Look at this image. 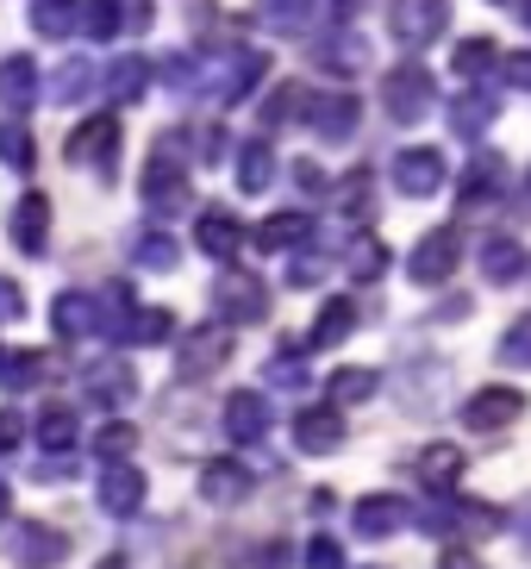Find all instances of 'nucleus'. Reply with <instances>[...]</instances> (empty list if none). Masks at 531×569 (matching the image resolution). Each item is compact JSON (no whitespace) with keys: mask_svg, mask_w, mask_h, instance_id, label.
Instances as JSON below:
<instances>
[{"mask_svg":"<svg viewBox=\"0 0 531 569\" xmlns=\"http://www.w3.org/2000/svg\"><path fill=\"white\" fill-rule=\"evenodd\" d=\"M382 107L394 126H419V119L432 113V69L425 63H400L382 76Z\"/></svg>","mask_w":531,"mask_h":569,"instance_id":"nucleus-1","label":"nucleus"},{"mask_svg":"<svg viewBox=\"0 0 531 569\" xmlns=\"http://www.w3.org/2000/svg\"><path fill=\"white\" fill-rule=\"evenodd\" d=\"M388 32L407 51H425V44H438L450 32V0H394L388 7Z\"/></svg>","mask_w":531,"mask_h":569,"instance_id":"nucleus-2","label":"nucleus"},{"mask_svg":"<svg viewBox=\"0 0 531 569\" xmlns=\"http://www.w3.org/2000/svg\"><path fill=\"white\" fill-rule=\"evenodd\" d=\"M457 263H463V232H457V226H432V232L413 244V257H407V276H413L419 288H438V282H450Z\"/></svg>","mask_w":531,"mask_h":569,"instance_id":"nucleus-3","label":"nucleus"},{"mask_svg":"<svg viewBox=\"0 0 531 569\" xmlns=\"http://www.w3.org/2000/svg\"><path fill=\"white\" fill-rule=\"evenodd\" d=\"M213 307L219 319H232V326H257V319H269V288L250 276V269H226L213 282Z\"/></svg>","mask_w":531,"mask_h":569,"instance_id":"nucleus-4","label":"nucleus"},{"mask_svg":"<svg viewBox=\"0 0 531 569\" xmlns=\"http://www.w3.org/2000/svg\"><path fill=\"white\" fill-rule=\"evenodd\" d=\"M307 126H313L325 144H350L357 138V126H363V107H357V94H344V88H332V94H307Z\"/></svg>","mask_w":531,"mask_h":569,"instance_id":"nucleus-5","label":"nucleus"},{"mask_svg":"<svg viewBox=\"0 0 531 569\" xmlns=\"http://www.w3.org/2000/svg\"><path fill=\"white\" fill-rule=\"evenodd\" d=\"M144 207L150 213H182L188 207V176H182V163H176V144L163 138V151L150 157V169H144Z\"/></svg>","mask_w":531,"mask_h":569,"instance_id":"nucleus-6","label":"nucleus"},{"mask_svg":"<svg viewBox=\"0 0 531 569\" xmlns=\"http://www.w3.org/2000/svg\"><path fill=\"white\" fill-rule=\"evenodd\" d=\"M525 413V395H519V388H475V395H469L463 401V426L469 432H507V426H513V419Z\"/></svg>","mask_w":531,"mask_h":569,"instance_id":"nucleus-7","label":"nucleus"},{"mask_svg":"<svg viewBox=\"0 0 531 569\" xmlns=\"http://www.w3.org/2000/svg\"><path fill=\"white\" fill-rule=\"evenodd\" d=\"M394 188L407 194V201H432L438 188H444V151H432V144L400 151L394 157Z\"/></svg>","mask_w":531,"mask_h":569,"instance_id":"nucleus-8","label":"nucleus"},{"mask_svg":"<svg viewBox=\"0 0 531 569\" xmlns=\"http://www.w3.org/2000/svg\"><path fill=\"white\" fill-rule=\"evenodd\" d=\"M63 151H69V163L113 169V151H119V119H113V113H100V119H88V126H76Z\"/></svg>","mask_w":531,"mask_h":569,"instance_id":"nucleus-9","label":"nucleus"},{"mask_svg":"<svg viewBox=\"0 0 531 569\" xmlns=\"http://www.w3.org/2000/svg\"><path fill=\"white\" fill-rule=\"evenodd\" d=\"M407 519H413V513H407V501H400V495H363V501L350 507L357 538H394Z\"/></svg>","mask_w":531,"mask_h":569,"instance_id":"nucleus-10","label":"nucleus"},{"mask_svg":"<svg viewBox=\"0 0 531 569\" xmlns=\"http://www.w3.org/2000/svg\"><path fill=\"white\" fill-rule=\"evenodd\" d=\"M500 188H507V163H500L494 151H482L475 163L463 169V188H457V201H463V213H482L488 201H500Z\"/></svg>","mask_w":531,"mask_h":569,"instance_id":"nucleus-11","label":"nucleus"},{"mask_svg":"<svg viewBox=\"0 0 531 569\" xmlns=\"http://www.w3.org/2000/svg\"><path fill=\"white\" fill-rule=\"evenodd\" d=\"M294 445L300 451H313V457L338 451V445H344V419H338V407H300L294 413Z\"/></svg>","mask_w":531,"mask_h":569,"instance_id":"nucleus-12","label":"nucleus"},{"mask_svg":"<svg viewBox=\"0 0 531 569\" xmlns=\"http://www.w3.org/2000/svg\"><path fill=\"white\" fill-rule=\"evenodd\" d=\"M494 119H500V94H494V88H463V94L450 101V132H457V138H482Z\"/></svg>","mask_w":531,"mask_h":569,"instance_id":"nucleus-13","label":"nucleus"},{"mask_svg":"<svg viewBox=\"0 0 531 569\" xmlns=\"http://www.w3.org/2000/svg\"><path fill=\"white\" fill-rule=\"evenodd\" d=\"M226 357H232V332H226V326H207V332L182 338V376L188 382H194V376H213Z\"/></svg>","mask_w":531,"mask_h":569,"instance_id":"nucleus-14","label":"nucleus"},{"mask_svg":"<svg viewBox=\"0 0 531 569\" xmlns=\"http://www.w3.org/2000/svg\"><path fill=\"white\" fill-rule=\"evenodd\" d=\"M419 482L432 488V495H450V488L463 482V451H457V445H444V438H438V445H425V451H419Z\"/></svg>","mask_w":531,"mask_h":569,"instance_id":"nucleus-15","label":"nucleus"},{"mask_svg":"<svg viewBox=\"0 0 531 569\" xmlns=\"http://www.w3.org/2000/svg\"><path fill=\"white\" fill-rule=\"evenodd\" d=\"M200 495H207L213 507L244 501V495H250V469L232 463V457H219V463H200Z\"/></svg>","mask_w":531,"mask_h":569,"instance_id":"nucleus-16","label":"nucleus"},{"mask_svg":"<svg viewBox=\"0 0 531 569\" xmlns=\"http://www.w3.org/2000/svg\"><path fill=\"white\" fill-rule=\"evenodd\" d=\"M263 76H269V57H263V51H232V63H226V76L213 82V94H219L226 107H238L250 88L263 82Z\"/></svg>","mask_w":531,"mask_h":569,"instance_id":"nucleus-17","label":"nucleus"},{"mask_svg":"<svg viewBox=\"0 0 531 569\" xmlns=\"http://www.w3.org/2000/svg\"><path fill=\"white\" fill-rule=\"evenodd\" d=\"M482 276H488L494 288L519 282V276H525V244H519V238H507V232L482 238Z\"/></svg>","mask_w":531,"mask_h":569,"instance_id":"nucleus-18","label":"nucleus"},{"mask_svg":"<svg viewBox=\"0 0 531 569\" xmlns=\"http://www.w3.org/2000/svg\"><path fill=\"white\" fill-rule=\"evenodd\" d=\"M226 432H232L238 445H257V438L269 432V401H263V395L238 388L232 401H226Z\"/></svg>","mask_w":531,"mask_h":569,"instance_id":"nucleus-19","label":"nucleus"},{"mask_svg":"<svg viewBox=\"0 0 531 569\" xmlns=\"http://www.w3.org/2000/svg\"><path fill=\"white\" fill-rule=\"evenodd\" d=\"M194 238H200V251H207V257H219V263H226V257H238V244H244V226H238L226 207H207V213H200V226H194Z\"/></svg>","mask_w":531,"mask_h":569,"instance_id":"nucleus-20","label":"nucleus"},{"mask_svg":"<svg viewBox=\"0 0 531 569\" xmlns=\"http://www.w3.org/2000/svg\"><path fill=\"white\" fill-rule=\"evenodd\" d=\"M138 501H144V476H138V469H126V463H113L107 469V476H100V507H107V513H138Z\"/></svg>","mask_w":531,"mask_h":569,"instance_id":"nucleus-21","label":"nucleus"},{"mask_svg":"<svg viewBox=\"0 0 531 569\" xmlns=\"http://www.w3.org/2000/svg\"><path fill=\"white\" fill-rule=\"evenodd\" d=\"M32 101H38V63L32 57H7V63H0V107L26 113Z\"/></svg>","mask_w":531,"mask_h":569,"instance_id":"nucleus-22","label":"nucleus"},{"mask_svg":"<svg viewBox=\"0 0 531 569\" xmlns=\"http://www.w3.org/2000/svg\"><path fill=\"white\" fill-rule=\"evenodd\" d=\"M44 232H50V201L44 194H26V201L13 207V244L19 251H44Z\"/></svg>","mask_w":531,"mask_h":569,"instance_id":"nucleus-23","label":"nucleus"},{"mask_svg":"<svg viewBox=\"0 0 531 569\" xmlns=\"http://www.w3.org/2000/svg\"><path fill=\"white\" fill-rule=\"evenodd\" d=\"M269 182H275V151H269V138H250L244 151H238V188L263 194Z\"/></svg>","mask_w":531,"mask_h":569,"instance_id":"nucleus-24","label":"nucleus"},{"mask_svg":"<svg viewBox=\"0 0 531 569\" xmlns=\"http://www.w3.org/2000/svg\"><path fill=\"white\" fill-rule=\"evenodd\" d=\"M344 263H350V276H357V282H375V276H388V263H394V257H388V244L375 232H357V238H350V251H344Z\"/></svg>","mask_w":531,"mask_h":569,"instance_id":"nucleus-25","label":"nucleus"},{"mask_svg":"<svg viewBox=\"0 0 531 569\" xmlns=\"http://www.w3.org/2000/svg\"><path fill=\"white\" fill-rule=\"evenodd\" d=\"M307 238H313V219L307 213H275V219H263L257 244H263V251H294V244H307Z\"/></svg>","mask_w":531,"mask_h":569,"instance_id":"nucleus-26","label":"nucleus"},{"mask_svg":"<svg viewBox=\"0 0 531 569\" xmlns=\"http://www.w3.org/2000/svg\"><path fill=\"white\" fill-rule=\"evenodd\" d=\"M350 326H357V307H350V295H338V301L319 307V326H313V338H307V345H313V351H332Z\"/></svg>","mask_w":531,"mask_h":569,"instance_id":"nucleus-27","label":"nucleus"},{"mask_svg":"<svg viewBox=\"0 0 531 569\" xmlns=\"http://www.w3.org/2000/svg\"><path fill=\"white\" fill-rule=\"evenodd\" d=\"M319 63L332 69V76H357V69H369V44L357 32H338L332 44H319Z\"/></svg>","mask_w":531,"mask_h":569,"instance_id":"nucleus-28","label":"nucleus"},{"mask_svg":"<svg viewBox=\"0 0 531 569\" xmlns=\"http://www.w3.org/2000/svg\"><path fill=\"white\" fill-rule=\"evenodd\" d=\"M500 63V51H494V38H463L457 51H450V69L463 76V82H475V76H488V69Z\"/></svg>","mask_w":531,"mask_h":569,"instance_id":"nucleus-29","label":"nucleus"},{"mask_svg":"<svg viewBox=\"0 0 531 569\" xmlns=\"http://www.w3.org/2000/svg\"><path fill=\"white\" fill-rule=\"evenodd\" d=\"M375 388H382V376H375V369L350 363V369H338V376H332V407H357V401H369Z\"/></svg>","mask_w":531,"mask_h":569,"instance_id":"nucleus-30","label":"nucleus"},{"mask_svg":"<svg viewBox=\"0 0 531 569\" xmlns=\"http://www.w3.org/2000/svg\"><path fill=\"white\" fill-rule=\"evenodd\" d=\"M319 0H257V19H263L269 32H300L307 19H313Z\"/></svg>","mask_w":531,"mask_h":569,"instance_id":"nucleus-31","label":"nucleus"},{"mask_svg":"<svg viewBox=\"0 0 531 569\" xmlns=\"http://www.w3.org/2000/svg\"><path fill=\"white\" fill-rule=\"evenodd\" d=\"M32 32L38 38H69L76 32V0H32Z\"/></svg>","mask_w":531,"mask_h":569,"instance_id":"nucleus-32","label":"nucleus"},{"mask_svg":"<svg viewBox=\"0 0 531 569\" xmlns=\"http://www.w3.org/2000/svg\"><path fill=\"white\" fill-rule=\"evenodd\" d=\"M144 82H150L144 57H126V63L107 69V94H113V101H138V94H144Z\"/></svg>","mask_w":531,"mask_h":569,"instance_id":"nucleus-33","label":"nucleus"},{"mask_svg":"<svg viewBox=\"0 0 531 569\" xmlns=\"http://www.w3.org/2000/svg\"><path fill=\"white\" fill-rule=\"evenodd\" d=\"M169 332H176V313H163V307H144V313H132V326H119V338H132V345H163Z\"/></svg>","mask_w":531,"mask_h":569,"instance_id":"nucleus-34","label":"nucleus"},{"mask_svg":"<svg viewBox=\"0 0 531 569\" xmlns=\"http://www.w3.org/2000/svg\"><path fill=\"white\" fill-rule=\"evenodd\" d=\"M57 332L63 338L94 332V301H88V295H63V301H57Z\"/></svg>","mask_w":531,"mask_h":569,"instance_id":"nucleus-35","label":"nucleus"},{"mask_svg":"<svg viewBox=\"0 0 531 569\" xmlns=\"http://www.w3.org/2000/svg\"><path fill=\"white\" fill-rule=\"evenodd\" d=\"M132 257L144 269H176V263H182V251H176V238H169V232H144L132 244Z\"/></svg>","mask_w":531,"mask_h":569,"instance_id":"nucleus-36","label":"nucleus"},{"mask_svg":"<svg viewBox=\"0 0 531 569\" xmlns=\"http://www.w3.org/2000/svg\"><path fill=\"white\" fill-rule=\"evenodd\" d=\"M500 363L513 369H531V313H519L507 332H500Z\"/></svg>","mask_w":531,"mask_h":569,"instance_id":"nucleus-37","label":"nucleus"},{"mask_svg":"<svg viewBox=\"0 0 531 569\" xmlns=\"http://www.w3.org/2000/svg\"><path fill=\"white\" fill-rule=\"evenodd\" d=\"M88 82H94V69L88 63H63L57 69V82H50V101H82Z\"/></svg>","mask_w":531,"mask_h":569,"instance_id":"nucleus-38","label":"nucleus"},{"mask_svg":"<svg viewBox=\"0 0 531 569\" xmlns=\"http://www.w3.org/2000/svg\"><path fill=\"white\" fill-rule=\"evenodd\" d=\"M0 163L32 169V132H26V126H0Z\"/></svg>","mask_w":531,"mask_h":569,"instance_id":"nucleus-39","label":"nucleus"},{"mask_svg":"<svg viewBox=\"0 0 531 569\" xmlns=\"http://www.w3.org/2000/svg\"><path fill=\"white\" fill-rule=\"evenodd\" d=\"M82 26H88V38H119V0H88Z\"/></svg>","mask_w":531,"mask_h":569,"instance_id":"nucleus-40","label":"nucleus"},{"mask_svg":"<svg viewBox=\"0 0 531 569\" xmlns=\"http://www.w3.org/2000/svg\"><path fill=\"white\" fill-rule=\"evenodd\" d=\"M269 382L275 388H307V363H300L294 351H282L275 363H269Z\"/></svg>","mask_w":531,"mask_h":569,"instance_id":"nucleus-41","label":"nucleus"},{"mask_svg":"<svg viewBox=\"0 0 531 569\" xmlns=\"http://www.w3.org/2000/svg\"><path fill=\"white\" fill-rule=\"evenodd\" d=\"M338 201H344V213L369 219V169H357V176H350V182H344V194H338Z\"/></svg>","mask_w":531,"mask_h":569,"instance_id":"nucleus-42","label":"nucleus"},{"mask_svg":"<svg viewBox=\"0 0 531 569\" xmlns=\"http://www.w3.org/2000/svg\"><path fill=\"white\" fill-rule=\"evenodd\" d=\"M307 569H344L338 538H313V545H307Z\"/></svg>","mask_w":531,"mask_h":569,"instance_id":"nucleus-43","label":"nucleus"},{"mask_svg":"<svg viewBox=\"0 0 531 569\" xmlns=\"http://www.w3.org/2000/svg\"><path fill=\"white\" fill-rule=\"evenodd\" d=\"M500 76H507V82L513 88H531V51H513V57H500Z\"/></svg>","mask_w":531,"mask_h":569,"instance_id":"nucleus-44","label":"nucleus"},{"mask_svg":"<svg viewBox=\"0 0 531 569\" xmlns=\"http://www.w3.org/2000/svg\"><path fill=\"white\" fill-rule=\"evenodd\" d=\"M319 276H325V263H319V257H294V263H288V288H313Z\"/></svg>","mask_w":531,"mask_h":569,"instance_id":"nucleus-45","label":"nucleus"},{"mask_svg":"<svg viewBox=\"0 0 531 569\" xmlns=\"http://www.w3.org/2000/svg\"><path fill=\"white\" fill-rule=\"evenodd\" d=\"M38 438H44V445H57V451H63L69 438H76V426H69V413H44V426H38Z\"/></svg>","mask_w":531,"mask_h":569,"instance_id":"nucleus-46","label":"nucleus"},{"mask_svg":"<svg viewBox=\"0 0 531 569\" xmlns=\"http://www.w3.org/2000/svg\"><path fill=\"white\" fill-rule=\"evenodd\" d=\"M294 188H300V194H325V169L300 157V163H294Z\"/></svg>","mask_w":531,"mask_h":569,"instance_id":"nucleus-47","label":"nucleus"},{"mask_svg":"<svg viewBox=\"0 0 531 569\" xmlns=\"http://www.w3.org/2000/svg\"><path fill=\"white\" fill-rule=\"evenodd\" d=\"M438 569H482V557H475V551H463V545H450V551L438 557Z\"/></svg>","mask_w":531,"mask_h":569,"instance_id":"nucleus-48","label":"nucleus"},{"mask_svg":"<svg viewBox=\"0 0 531 569\" xmlns=\"http://www.w3.org/2000/svg\"><path fill=\"white\" fill-rule=\"evenodd\" d=\"M507 526H513V532H519V545H525V557H531V501H525V507H519V513H513V519H507Z\"/></svg>","mask_w":531,"mask_h":569,"instance_id":"nucleus-49","label":"nucleus"},{"mask_svg":"<svg viewBox=\"0 0 531 569\" xmlns=\"http://www.w3.org/2000/svg\"><path fill=\"white\" fill-rule=\"evenodd\" d=\"M463 313H469V301H463V295H450V301H444V307H438V313H432V319H463Z\"/></svg>","mask_w":531,"mask_h":569,"instance_id":"nucleus-50","label":"nucleus"},{"mask_svg":"<svg viewBox=\"0 0 531 569\" xmlns=\"http://www.w3.org/2000/svg\"><path fill=\"white\" fill-rule=\"evenodd\" d=\"M332 13H338V19H344V26H350V19L363 13V0H332Z\"/></svg>","mask_w":531,"mask_h":569,"instance_id":"nucleus-51","label":"nucleus"},{"mask_svg":"<svg viewBox=\"0 0 531 569\" xmlns=\"http://www.w3.org/2000/svg\"><path fill=\"white\" fill-rule=\"evenodd\" d=\"M519 19H525V26H531V0H519Z\"/></svg>","mask_w":531,"mask_h":569,"instance_id":"nucleus-52","label":"nucleus"},{"mask_svg":"<svg viewBox=\"0 0 531 569\" xmlns=\"http://www.w3.org/2000/svg\"><path fill=\"white\" fill-rule=\"evenodd\" d=\"M363 569H382V563H363Z\"/></svg>","mask_w":531,"mask_h":569,"instance_id":"nucleus-53","label":"nucleus"},{"mask_svg":"<svg viewBox=\"0 0 531 569\" xmlns=\"http://www.w3.org/2000/svg\"><path fill=\"white\" fill-rule=\"evenodd\" d=\"M494 7H500V0H494Z\"/></svg>","mask_w":531,"mask_h":569,"instance_id":"nucleus-54","label":"nucleus"}]
</instances>
